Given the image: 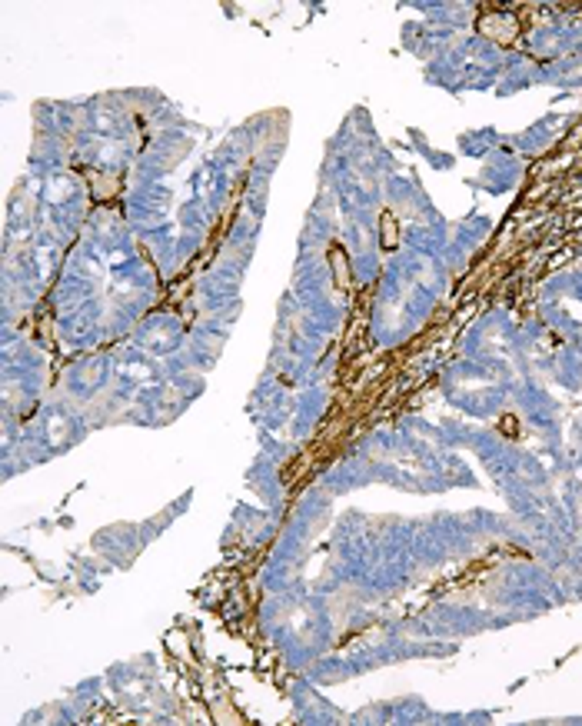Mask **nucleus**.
<instances>
[{
  "instance_id": "2",
  "label": "nucleus",
  "mask_w": 582,
  "mask_h": 726,
  "mask_svg": "<svg viewBox=\"0 0 582 726\" xmlns=\"http://www.w3.org/2000/svg\"><path fill=\"white\" fill-rule=\"evenodd\" d=\"M329 264H333V280H337V286H339V290H349V286H353V276H349L346 254H343L339 247H333V250H329Z\"/></svg>"
},
{
  "instance_id": "1",
  "label": "nucleus",
  "mask_w": 582,
  "mask_h": 726,
  "mask_svg": "<svg viewBox=\"0 0 582 726\" xmlns=\"http://www.w3.org/2000/svg\"><path fill=\"white\" fill-rule=\"evenodd\" d=\"M379 244H383V250H396L399 244V224H396V214L393 210H383V217H379Z\"/></svg>"
},
{
  "instance_id": "3",
  "label": "nucleus",
  "mask_w": 582,
  "mask_h": 726,
  "mask_svg": "<svg viewBox=\"0 0 582 726\" xmlns=\"http://www.w3.org/2000/svg\"><path fill=\"white\" fill-rule=\"evenodd\" d=\"M506 433H509V437L516 433V420H512V417H506Z\"/></svg>"
}]
</instances>
